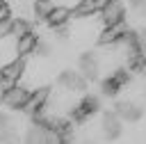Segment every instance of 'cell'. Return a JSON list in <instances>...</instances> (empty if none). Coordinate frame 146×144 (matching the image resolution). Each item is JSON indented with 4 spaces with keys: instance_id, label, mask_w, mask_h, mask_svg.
<instances>
[{
    "instance_id": "obj_27",
    "label": "cell",
    "mask_w": 146,
    "mask_h": 144,
    "mask_svg": "<svg viewBox=\"0 0 146 144\" xmlns=\"http://www.w3.org/2000/svg\"><path fill=\"white\" fill-rule=\"evenodd\" d=\"M144 57H146V53H144Z\"/></svg>"
},
{
    "instance_id": "obj_24",
    "label": "cell",
    "mask_w": 146,
    "mask_h": 144,
    "mask_svg": "<svg viewBox=\"0 0 146 144\" xmlns=\"http://www.w3.org/2000/svg\"><path fill=\"white\" fill-rule=\"evenodd\" d=\"M5 18H9V7L5 0H0V21H5Z\"/></svg>"
},
{
    "instance_id": "obj_23",
    "label": "cell",
    "mask_w": 146,
    "mask_h": 144,
    "mask_svg": "<svg viewBox=\"0 0 146 144\" xmlns=\"http://www.w3.org/2000/svg\"><path fill=\"white\" fill-rule=\"evenodd\" d=\"M34 53H39V55H50V46H48V43H43V41H36Z\"/></svg>"
},
{
    "instance_id": "obj_14",
    "label": "cell",
    "mask_w": 146,
    "mask_h": 144,
    "mask_svg": "<svg viewBox=\"0 0 146 144\" xmlns=\"http://www.w3.org/2000/svg\"><path fill=\"white\" fill-rule=\"evenodd\" d=\"M52 27H59V25H66L71 21V9L68 7H62V5H55V9L50 11V16L46 18Z\"/></svg>"
},
{
    "instance_id": "obj_9",
    "label": "cell",
    "mask_w": 146,
    "mask_h": 144,
    "mask_svg": "<svg viewBox=\"0 0 146 144\" xmlns=\"http://www.w3.org/2000/svg\"><path fill=\"white\" fill-rule=\"evenodd\" d=\"M0 142H18L16 121L5 112H0Z\"/></svg>"
},
{
    "instance_id": "obj_11",
    "label": "cell",
    "mask_w": 146,
    "mask_h": 144,
    "mask_svg": "<svg viewBox=\"0 0 146 144\" xmlns=\"http://www.w3.org/2000/svg\"><path fill=\"white\" fill-rule=\"evenodd\" d=\"M98 69H100V62L94 53H84L80 57V73L87 78V80H94L98 75Z\"/></svg>"
},
{
    "instance_id": "obj_13",
    "label": "cell",
    "mask_w": 146,
    "mask_h": 144,
    "mask_svg": "<svg viewBox=\"0 0 146 144\" xmlns=\"http://www.w3.org/2000/svg\"><path fill=\"white\" fill-rule=\"evenodd\" d=\"M18 57V48H16V37H2L0 39V64H9L11 59Z\"/></svg>"
},
{
    "instance_id": "obj_20",
    "label": "cell",
    "mask_w": 146,
    "mask_h": 144,
    "mask_svg": "<svg viewBox=\"0 0 146 144\" xmlns=\"http://www.w3.org/2000/svg\"><path fill=\"white\" fill-rule=\"evenodd\" d=\"M11 25H14V18H5V21H0V39L11 34Z\"/></svg>"
},
{
    "instance_id": "obj_8",
    "label": "cell",
    "mask_w": 146,
    "mask_h": 144,
    "mask_svg": "<svg viewBox=\"0 0 146 144\" xmlns=\"http://www.w3.org/2000/svg\"><path fill=\"white\" fill-rule=\"evenodd\" d=\"M0 75L2 78H11V80H21L25 75V55H18L16 59H11L9 64L0 66Z\"/></svg>"
},
{
    "instance_id": "obj_22",
    "label": "cell",
    "mask_w": 146,
    "mask_h": 144,
    "mask_svg": "<svg viewBox=\"0 0 146 144\" xmlns=\"http://www.w3.org/2000/svg\"><path fill=\"white\" fill-rule=\"evenodd\" d=\"M114 78L119 80V85H125V82L130 80V73H128L125 69H121V71H116V73H114Z\"/></svg>"
},
{
    "instance_id": "obj_3",
    "label": "cell",
    "mask_w": 146,
    "mask_h": 144,
    "mask_svg": "<svg viewBox=\"0 0 146 144\" xmlns=\"http://www.w3.org/2000/svg\"><path fill=\"white\" fill-rule=\"evenodd\" d=\"M123 16H125L123 5H121L119 0H110V2L103 7V11H100V23H103V27H112V25L121 23Z\"/></svg>"
},
{
    "instance_id": "obj_4",
    "label": "cell",
    "mask_w": 146,
    "mask_h": 144,
    "mask_svg": "<svg viewBox=\"0 0 146 144\" xmlns=\"http://www.w3.org/2000/svg\"><path fill=\"white\" fill-rule=\"evenodd\" d=\"M30 89L27 87H23V85H16V87H11V89H7L5 91V96H2V103L5 105H9L11 110H21L23 105H25V101L30 98Z\"/></svg>"
},
{
    "instance_id": "obj_1",
    "label": "cell",
    "mask_w": 146,
    "mask_h": 144,
    "mask_svg": "<svg viewBox=\"0 0 146 144\" xmlns=\"http://www.w3.org/2000/svg\"><path fill=\"white\" fill-rule=\"evenodd\" d=\"M98 30H100L98 23H94V21L87 18V16H82L78 23H73V39H75V41H91L94 37H100Z\"/></svg>"
},
{
    "instance_id": "obj_18",
    "label": "cell",
    "mask_w": 146,
    "mask_h": 144,
    "mask_svg": "<svg viewBox=\"0 0 146 144\" xmlns=\"http://www.w3.org/2000/svg\"><path fill=\"white\" fill-rule=\"evenodd\" d=\"M27 32H32V25L27 23V21H23V18H16L14 21V25H11V37H23V34H27Z\"/></svg>"
},
{
    "instance_id": "obj_2",
    "label": "cell",
    "mask_w": 146,
    "mask_h": 144,
    "mask_svg": "<svg viewBox=\"0 0 146 144\" xmlns=\"http://www.w3.org/2000/svg\"><path fill=\"white\" fill-rule=\"evenodd\" d=\"M48 101H50V89H48V87H36V89L30 94V98L25 101V105H23L21 110L27 112V114H36L39 110L46 107Z\"/></svg>"
},
{
    "instance_id": "obj_5",
    "label": "cell",
    "mask_w": 146,
    "mask_h": 144,
    "mask_svg": "<svg viewBox=\"0 0 146 144\" xmlns=\"http://www.w3.org/2000/svg\"><path fill=\"white\" fill-rule=\"evenodd\" d=\"M100 133L105 139H116L121 135V117L116 112H107L100 119Z\"/></svg>"
},
{
    "instance_id": "obj_10",
    "label": "cell",
    "mask_w": 146,
    "mask_h": 144,
    "mask_svg": "<svg viewBox=\"0 0 146 144\" xmlns=\"http://www.w3.org/2000/svg\"><path fill=\"white\" fill-rule=\"evenodd\" d=\"M125 32H128V25H125V21H121V23H116V25H112V27H105V30L100 32L98 41H100V43H107V46H114Z\"/></svg>"
},
{
    "instance_id": "obj_15",
    "label": "cell",
    "mask_w": 146,
    "mask_h": 144,
    "mask_svg": "<svg viewBox=\"0 0 146 144\" xmlns=\"http://www.w3.org/2000/svg\"><path fill=\"white\" fill-rule=\"evenodd\" d=\"M110 0H80V5L75 7V11L80 16H94L96 11H103V7Z\"/></svg>"
},
{
    "instance_id": "obj_12",
    "label": "cell",
    "mask_w": 146,
    "mask_h": 144,
    "mask_svg": "<svg viewBox=\"0 0 146 144\" xmlns=\"http://www.w3.org/2000/svg\"><path fill=\"white\" fill-rule=\"evenodd\" d=\"M46 139H48V123L43 121H34L25 133L27 144H46Z\"/></svg>"
},
{
    "instance_id": "obj_6",
    "label": "cell",
    "mask_w": 146,
    "mask_h": 144,
    "mask_svg": "<svg viewBox=\"0 0 146 144\" xmlns=\"http://www.w3.org/2000/svg\"><path fill=\"white\" fill-rule=\"evenodd\" d=\"M59 85L68 91H84L87 89V78L82 73H75V71H64L59 75Z\"/></svg>"
},
{
    "instance_id": "obj_19",
    "label": "cell",
    "mask_w": 146,
    "mask_h": 144,
    "mask_svg": "<svg viewBox=\"0 0 146 144\" xmlns=\"http://www.w3.org/2000/svg\"><path fill=\"white\" fill-rule=\"evenodd\" d=\"M119 89H121V85H119V80H116L114 75H110V78L103 80V94H105V96H116Z\"/></svg>"
},
{
    "instance_id": "obj_17",
    "label": "cell",
    "mask_w": 146,
    "mask_h": 144,
    "mask_svg": "<svg viewBox=\"0 0 146 144\" xmlns=\"http://www.w3.org/2000/svg\"><path fill=\"white\" fill-rule=\"evenodd\" d=\"M34 14L39 16V18H48L50 16V11L55 9V2L52 0H34Z\"/></svg>"
},
{
    "instance_id": "obj_26",
    "label": "cell",
    "mask_w": 146,
    "mask_h": 144,
    "mask_svg": "<svg viewBox=\"0 0 146 144\" xmlns=\"http://www.w3.org/2000/svg\"><path fill=\"white\" fill-rule=\"evenodd\" d=\"M2 96H5V89H2V87H0V101H2Z\"/></svg>"
},
{
    "instance_id": "obj_7",
    "label": "cell",
    "mask_w": 146,
    "mask_h": 144,
    "mask_svg": "<svg viewBox=\"0 0 146 144\" xmlns=\"http://www.w3.org/2000/svg\"><path fill=\"white\" fill-rule=\"evenodd\" d=\"M114 110H116V114L123 121H137V119H141V105L135 103V101H119L114 105Z\"/></svg>"
},
{
    "instance_id": "obj_25",
    "label": "cell",
    "mask_w": 146,
    "mask_h": 144,
    "mask_svg": "<svg viewBox=\"0 0 146 144\" xmlns=\"http://www.w3.org/2000/svg\"><path fill=\"white\" fill-rule=\"evenodd\" d=\"M57 5H62V7H68V9H73V7H78V5H80V0H57Z\"/></svg>"
},
{
    "instance_id": "obj_21",
    "label": "cell",
    "mask_w": 146,
    "mask_h": 144,
    "mask_svg": "<svg viewBox=\"0 0 146 144\" xmlns=\"http://www.w3.org/2000/svg\"><path fill=\"white\" fill-rule=\"evenodd\" d=\"M130 5L139 16H146V0H130Z\"/></svg>"
},
{
    "instance_id": "obj_16",
    "label": "cell",
    "mask_w": 146,
    "mask_h": 144,
    "mask_svg": "<svg viewBox=\"0 0 146 144\" xmlns=\"http://www.w3.org/2000/svg\"><path fill=\"white\" fill-rule=\"evenodd\" d=\"M36 34L34 32H27V34H23V37H18L16 39V48H18V55H30V53H34V48H36Z\"/></svg>"
}]
</instances>
